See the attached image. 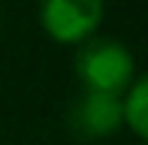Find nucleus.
Instances as JSON below:
<instances>
[{
	"label": "nucleus",
	"instance_id": "7ed1b4c3",
	"mask_svg": "<svg viewBox=\"0 0 148 145\" xmlns=\"http://www.w3.org/2000/svg\"><path fill=\"white\" fill-rule=\"evenodd\" d=\"M121 127V97L85 91L70 109V130L82 139H103Z\"/></svg>",
	"mask_w": 148,
	"mask_h": 145
},
{
	"label": "nucleus",
	"instance_id": "39448f33",
	"mask_svg": "<svg viewBox=\"0 0 148 145\" xmlns=\"http://www.w3.org/2000/svg\"><path fill=\"white\" fill-rule=\"evenodd\" d=\"M139 145H142V142H139Z\"/></svg>",
	"mask_w": 148,
	"mask_h": 145
},
{
	"label": "nucleus",
	"instance_id": "f257e3e1",
	"mask_svg": "<svg viewBox=\"0 0 148 145\" xmlns=\"http://www.w3.org/2000/svg\"><path fill=\"white\" fill-rule=\"evenodd\" d=\"M73 70L88 94H109V97H124V91L139 76L133 51L112 36H91L79 42Z\"/></svg>",
	"mask_w": 148,
	"mask_h": 145
},
{
	"label": "nucleus",
	"instance_id": "20e7f679",
	"mask_svg": "<svg viewBox=\"0 0 148 145\" xmlns=\"http://www.w3.org/2000/svg\"><path fill=\"white\" fill-rule=\"evenodd\" d=\"M121 124L139 142L148 139V79L145 76H136L121 97Z\"/></svg>",
	"mask_w": 148,
	"mask_h": 145
},
{
	"label": "nucleus",
	"instance_id": "f03ea898",
	"mask_svg": "<svg viewBox=\"0 0 148 145\" xmlns=\"http://www.w3.org/2000/svg\"><path fill=\"white\" fill-rule=\"evenodd\" d=\"M106 0H39V24L55 42L79 45L97 34Z\"/></svg>",
	"mask_w": 148,
	"mask_h": 145
}]
</instances>
